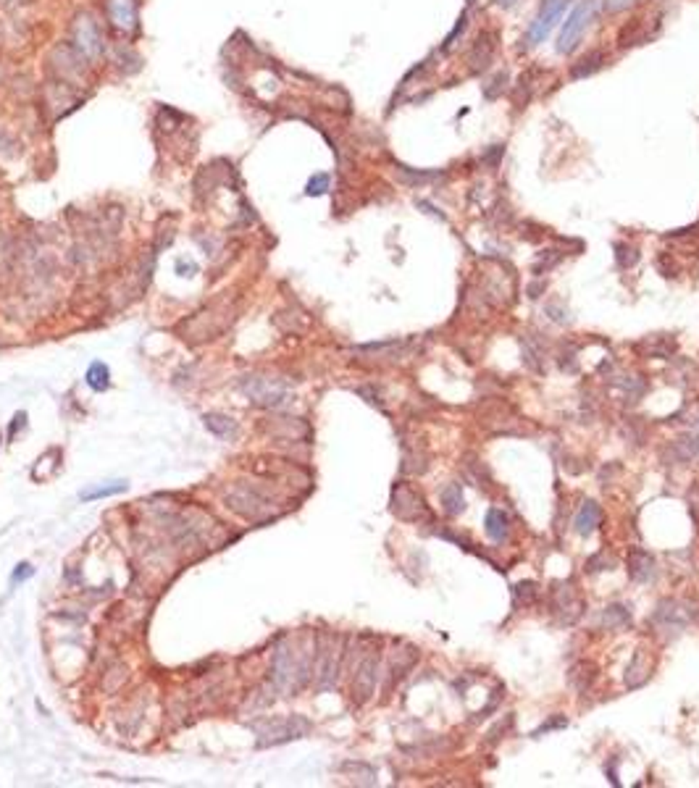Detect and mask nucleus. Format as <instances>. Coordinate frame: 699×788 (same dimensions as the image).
Instances as JSON below:
<instances>
[{"instance_id":"nucleus-7","label":"nucleus","mask_w":699,"mask_h":788,"mask_svg":"<svg viewBox=\"0 0 699 788\" xmlns=\"http://www.w3.org/2000/svg\"><path fill=\"white\" fill-rule=\"evenodd\" d=\"M568 3H571V0H544V3H542L537 18L531 21L529 35H526V43H529V45H539V43L547 40V35L557 27V21L563 18Z\"/></svg>"},{"instance_id":"nucleus-5","label":"nucleus","mask_w":699,"mask_h":788,"mask_svg":"<svg viewBox=\"0 0 699 788\" xmlns=\"http://www.w3.org/2000/svg\"><path fill=\"white\" fill-rule=\"evenodd\" d=\"M242 392L250 397L255 405H266V407H279V405L289 403V386L281 378H269V376H252L242 381Z\"/></svg>"},{"instance_id":"nucleus-24","label":"nucleus","mask_w":699,"mask_h":788,"mask_svg":"<svg viewBox=\"0 0 699 788\" xmlns=\"http://www.w3.org/2000/svg\"><path fill=\"white\" fill-rule=\"evenodd\" d=\"M615 258H618V266L620 269H628V266H634L639 260V252L631 247V244L626 242H618L615 244Z\"/></svg>"},{"instance_id":"nucleus-28","label":"nucleus","mask_w":699,"mask_h":788,"mask_svg":"<svg viewBox=\"0 0 699 788\" xmlns=\"http://www.w3.org/2000/svg\"><path fill=\"white\" fill-rule=\"evenodd\" d=\"M440 176H442L440 171H426V174H413L410 169L403 171V179L410 181V184L413 181H434V179H440Z\"/></svg>"},{"instance_id":"nucleus-11","label":"nucleus","mask_w":699,"mask_h":788,"mask_svg":"<svg viewBox=\"0 0 699 788\" xmlns=\"http://www.w3.org/2000/svg\"><path fill=\"white\" fill-rule=\"evenodd\" d=\"M699 455V418L691 423V429L681 434L678 439H673L671 447L663 449V457L668 463H689Z\"/></svg>"},{"instance_id":"nucleus-20","label":"nucleus","mask_w":699,"mask_h":788,"mask_svg":"<svg viewBox=\"0 0 699 788\" xmlns=\"http://www.w3.org/2000/svg\"><path fill=\"white\" fill-rule=\"evenodd\" d=\"M594 675H597V668H594L592 663H576L574 668H571V683H574L578 691L589 689V683L594 681Z\"/></svg>"},{"instance_id":"nucleus-31","label":"nucleus","mask_w":699,"mask_h":788,"mask_svg":"<svg viewBox=\"0 0 699 788\" xmlns=\"http://www.w3.org/2000/svg\"><path fill=\"white\" fill-rule=\"evenodd\" d=\"M32 573H35V570H32V565L21 563V565H16V570H13V581H24V578H29Z\"/></svg>"},{"instance_id":"nucleus-1","label":"nucleus","mask_w":699,"mask_h":788,"mask_svg":"<svg viewBox=\"0 0 699 788\" xmlns=\"http://www.w3.org/2000/svg\"><path fill=\"white\" fill-rule=\"evenodd\" d=\"M311 649L297 644H279L274 652V665H271V675L276 689H281L284 694H295L297 689H303L308 675H311Z\"/></svg>"},{"instance_id":"nucleus-22","label":"nucleus","mask_w":699,"mask_h":788,"mask_svg":"<svg viewBox=\"0 0 699 788\" xmlns=\"http://www.w3.org/2000/svg\"><path fill=\"white\" fill-rule=\"evenodd\" d=\"M539 586L534 581H520L515 589H513V600H515V607H526L531 602L537 600Z\"/></svg>"},{"instance_id":"nucleus-21","label":"nucleus","mask_w":699,"mask_h":788,"mask_svg":"<svg viewBox=\"0 0 699 788\" xmlns=\"http://www.w3.org/2000/svg\"><path fill=\"white\" fill-rule=\"evenodd\" d=\"M87 384H90V389H95V392H103V389H108V384H111V371H108L106 363H92L90 371H87Z\"/></svg>"},{"instance_id":"nucleus-9","label":"nucleus","mask_w":699,"mask_h":788,"mask_svg":"<svg viewBox=\"0 0 699 788\" xmlns=\"http://www.w3.org/2000/svg\"><path fill=\"white\" fill-rule=\"evenodd\" d=\"M581 600L576 594L574 583H560L557 589H552V612L560 626H571L581 618Z\"/></svg>"},{"instance_id":"nucleus-10","label":"nucleus","mask_w":699,"mask_h":788,"mask_svg":"<svg viewBox=\"0 0 699 788\" xmlns=\"http://www.w3.org/2000/svg\"><path fill=\"white\" fill-rule=\"evenodd\" d=\"M74 43L79 47V53L87 55V58H98L103 53V37H100L95 21L87 13L77 18V24H74Z\"/></svg>"},{"instance_id":"nucleus-32","label":"nucleus","mask_w":699,"mask_h":788,"mask_svg":"<svg viewBox=\"0 0 699 788\" xmlns=\"http://www.w3.org/2000/svg\"><path fill=\"white\" fill-rule=\"evenodd\" d=\"M505 3H508V0H505Z\"/></svg>"},{"instance_id":"nucleus-6","label":"nucleus","mask_w":699,"mask_h":788,"mask_svg":"<svg viewBox=\"0 0 699 788\" xmlns=\"http://www.w3.org/2000/svg\"><path fill=\"white\" fill-rule=\"evenodd\" d=\"M392 512H395L397 518L408 520V523L431 520V510L426 507V500L410 484H397L392 489Z\"/></svg>"},{"instance_id":"nucleus-15","label":"nucleus","mask_w":699,"mask_h":788,"mask_svg":"<svg viewBox=\"0 0 699 788\" xmlns=\"http://www.w3.org/2000/svg\"><path fill=\"white\" fill-rule=\"evenodd\" d=\"M600 523H602V507L594 500H586L581 505L578 515H576V531H578L581 536H589Z\"/></svg>"},{"instance_id":"nucleus-12","label":"nucleus","mask_w":699,"mask_h":788,"mask_svg":"<svg viewBox=\"0 0 699 788\" xmlns=\"http://www.w3.org/2000/svg\"><path fill=\"white\" fill-rule=\"evenodd\" d=\"M376 678H379V657L376 654H368V657H363V663L358 665L355 678H352V691H355L358 704L368 702V697L374 694V689H376Z\"/></svg>"},{"instance_id":"nucleus-3","label":"nucleus","mask_w":699,"mask_h":788,"mask_svg":"<svg viewBox=\"0 0 699 788\" xmlns=\"http://www.w3.org/2000/svg\"><path fill=\"white\" fill-rule=\"evenodd\" d=\"M694 615H697V607L691 602L668 597V600L657 602V607L652 612V623L663 636H678L694 620Z\"/></svg>"},{"instance_id":"nucleus-13","label":"nucleus","mask_w":699,"mask_h":788,"mask_svg":"<svg viewBox=\"0 0 699 788\" xmlns=\"http://www.w3.org/2000/svg\"><path fill=\"white\" fill-rule=\"evenodd\" d=\"M654 573H657V563L654 557L644 549H631L628 552V575L634 578L637 583H647L652 581Z\"/></svg>"},{"instance_id":"nucleus-17","label":"nucleus","mask_w":699,"mask_h":788,"mask_svg":"<svg viewBox=\"0 0 699 788\" xmlns=\"http://www.w3.org/2000/svg\"><path fill=\"white\" fill-rule=\"evenodd\" d=\"M440 497H442V507H444V512H447L449 518H455V515H460V512L466 510V497H463L460 484H447L442 489Z\"/></svg>"},{"instance_id":"nucleus-23","label":"nucleus","mask_w":699,"mask_h":788,"mask_svg":"<svg viewBox=\"0 0 699 788\" xmlns=\"http://www.w3.org/2000/svg\"><path fill=\"white\" fill-rule=\"evenodd\" d=\"M121 492H126V484L124 481H113V484H108V486H98V489L82 492V500L92 502V500H103V497H113V494H121Z\"/></svg>"},{"instance_id":"nucleus-4","label":"nucleus","mask_w":699,"mask_h":788,"mask_svg":"<svg viewBox=\"0 0 699 788\" xmlns=\"http://www.w3.org/2000/svg\"><path fill=\"white\" fill-rule=\"evenodd\" d=\"M594 13H597V0H578L574 6V11L568 13L565 18L563 29H560V37H557V53L568 55L574 53V47L581 43V37L586 35L589 24L594 21Z\"/></svg>"},{"instance_id":"nucleus-26","label":"nucleus","mask_w":699,"mask_h":788,"mask_svg":"<svg viewBox=\"0 0 699 788\" xmlns=\"http://www.w3.org/2000/svg\"><path fill=\"white\" fill-rule=\"evenodd\" d=\"M578 63H581V66H576V69H574V77H586V74L592 72V69H600L602 53L586 55V58H583V61H578Z\"/></svg>"},{"instance_id":"nucleus-14","label":"nucleus","mask_w":699,"mask_h":788,"mask_svg":"<svg viewBox=\"0 0 699 788\" xmlns=\"http://www.w3.org/2000/svg\"><path fill=\"white\" fill-rule=\"evenodd\" d=\"M108 13H111V21L124 32L137 27L135 0H108Z\"/></svg>"},{"instance_id":"nucleus-16","label":"nucleus","mask_w":699,"mask_h":788,"mask_svg":"<svg viewBox=\"0 0 699 788\" xmlns=\"http://www.w3.org/2000/svg\"><path fill=\"white\" fill-rule=\"evenodd\" d=\"M628 623H631V615H628V609L623 604H610V607L602 609L600 628H605V631H620Z\"/></svg>"},{"instance_id":"nucleus-8","label":"nucleus","mask_w":699,"mask_h":788,"mask_svg":"<svg viewBox=\"0 0 699 788\" xmlns=\"http://www.w3.org/2000/svg\"><path fill=\"white\" fill-rule=\"evenodd\" d=\"M340 638L326 636L318 644V665H315V678H318V686L321 689H332L334 681H337V670H340Z\"/></svg>"},{"instance_id":"nucleus-25","label":"nucleus","mask_w":699,"mask_h":788,"mask_svg":"<svg viewBox=\"0 0 699 788\" xmlns=\"http://www.w3.org/2000/svg\"><path fill=\"white\" fill-rule=\"evenodd\" d=\"M329 174H315V176H311V181H308V187H305V195L311 197H318L323 195L326 189H329Z\"/></svg>"},{"instance_id":"nucleus-2","label":"nucleus","mask_w":699,"mask_h":788,"mask_svg":"<svg viewBox=\"0 0 699 788\" xmlns=\"http://www.w3.org/2000/svg\"><path fill=\"white\" fill-rule=\"evenodd\" d=\"M226 505L247 520H269L276 515L274 502L269 497H263L258 489L245 484H234L232 489H226Z\"/></svg>"},{"instance_id":"nucleus-27","label":"nucleus","mask_w":699,"mask_h":788,"mask_svg":"<svg viewBox=\"0 0 699 788\" xmlns=\"http://www.w3.org/2000/svg\"><path fill=\"white\" fill-rule=\"evenodd\" d=\"M613 565H615L613 563V557L605 555V552H600V555L592 557V560L586 563V570H589V573H600V570H610Z\"/></svg>"},{"instance_id":"nucleus-19","label":"nucleus","mask_w":699,"mask_h":788,"mask_svg":"<svg viewBox=\"0 0 699 788\" xmlns=\"http://www.w3.org/2000/svg\"><path fill=\"white\" fill-rule=\"evenodd\" d=\"M486 536L492 539V541H505V536H508V515L502 510H497V507H492V510L486 512Z\"/></svg>"},{"instance_id":"nucleus-29","label":"nucleus","mask_w":699,"mask_h":788,"mask_svg":"<svg viewBox=\"0 0 699 788\" xmlns=\"http://www.w3.org/2000/svg\"><path fill=\"white\" fill-rule=\"evenodd\" d=\"M177 274H179V276H195V274H198V263H195V260L179 258L177 260Z\"/></svg>"},{"instance_id":"nucleus-30","label":"nucleus","mask_w":699,"mask_h":788,"mask_svg":"<svg viewBox=\"0 0 699 788\" xmlns=\"http://www.w3.org/2000/svg\"><path fill=\"white\" fill-rule=\"evenodd\" d=\"M637 0H605V9L610 11V13H620V11L631 9Z\"/></svg>"},{"instance_id":"nucleus-18","label":"nucleus","mask_w":699,"mask_h":788,"mask_svg":"<svg viewBox=\"0 0 699 788\" xmlns=\"http://www.w3.org/2000/svg\"><path fill=\"white\" fill-rule=\"evenodd\" d=\"M206 429L213 431L216 437H237V421L224 412H206Z\"/></svg>"}]
</instances>
